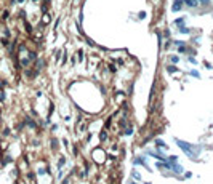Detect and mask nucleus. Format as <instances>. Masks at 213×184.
<instances>
[{
  "mask_svg": "<svg viewBox=\"0 0 213 184\" xmlns=\"http://www.w3.org/2000/svg\"><path fill=\"white\" fill-rule=\"evenodd\" d=\"M183 3H184V0H176V2H175V3H173V10H175V11H178V10H181V5Z\"/></svg>",
  "mask_w": 213,
  "mask_h": 184,
  "instance_id": "f257e3e1",
  "label": "nucleus"
},
{
  "mask_svg": "<svg viewBox=\"0 0 213 184\" xmlns=\"http://www.w3.org/2000/svg\"><path fill=\"white\" fill-rule=\"evenodd\" d=\"M50 21H51L50 15H48V13H45V15L42 16V23H43V24H50Z\"/></svg>",
  "mask_w": 213,
  "mask_h": 184,
  "instance_id": "f03ea898",
  "label": "nucleus"
}]
</instances>
